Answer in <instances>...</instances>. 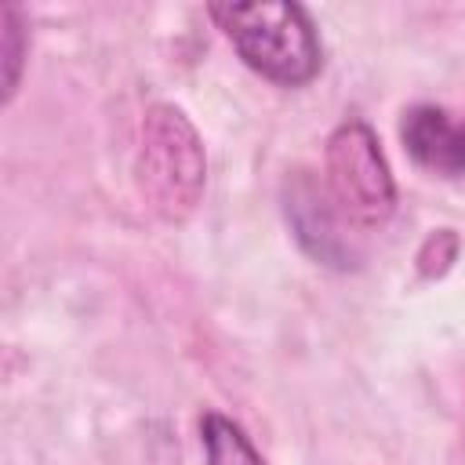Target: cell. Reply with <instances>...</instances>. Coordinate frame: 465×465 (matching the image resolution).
Wrapping results in <instances>:
<instances>
[{"mask_svg":"<svg viewBox=\"0 0 465 465\" xmlns=\"http://www.w3.org/2000/svg\"><path fill=\"white\" fill-rule=\"evenodd\" d=\"M211 18L222 25L243 65L280 87H305L323 69L316 22L294 0L214 4Z\"/></svg>","mask_w":465,"mask_h":465,"instance_id":"1","label":"cell"},{"mask_svg":"<svg viewBox=\"0 0 465 465\" xmlns=\"http://www.w3.org/2000/svg\"><path fill=\"white\" fill-rule=\"evenodd\" d=\"M327 193L352 229H378L396 207V182L374 131L363 120L341 124L327 138Z\"/></svg>","mask_w":465,"mask_h":465,"instance_id":"3","label":"cell"},{"mask_svg":"<svg viewBox=\"0 0 465 465\" xmlns=\"http://www.w3.org/2000/svg\"><path fill=\"white\" fill-rule=\"evenodd\" d=\"M203 145L174 105H153L142 124V156L138 178L142 193L163 218H182L196 207L203 189Z\"/></svg>","mask_w":465,"mask_h":465,"instance_id":"2","label":"cell"},{"mask_svg":"<svg viewBox=\"0 0 465 465\" xmlns=\"http://www.w3.org/2000/svg\"><path fill=\"white\" fill-rule=\"evenodd\" d=\"M200 443H203L207 465H265L251 436L218 411H207L200 418Z\"/></svg>","mask_w":465,"mask_h":465,"instance_id":"6","label":"cell"},{"mask_svg":"<svg viewBox=\"0 0 465 465\" xmlns=\"http://www.w3.org/2000/svg\"><path fill=\"white\" fill-rule=\"evenodd\" d=\"M283 214L294 229V240L302 251L331 269H352L356 247H352V222L338 211L327 185H320L309 171H294L283 182Z\"/></svg>","mask_w":465,"mask_h":465,"instance_id":"4","label":"cell"},{"mask_svg":"<svg viewBox=\"0 0 465 465\" xmlns=\"http://www.w3.org/2000/svg\"><path fill=\"white\" fill-rule=\"evenodd\" d=\"M0 44H4V102L18 91V73H22V54L29 47L25 29H22V11L4 4L0 7Z\"/></svg>","mask_w":465,"mask_h":465,"instance_id":"7","label":"cell"},{"mask_svg":"<svg viewBox=\"0 0 465 465\" xmlns=\"http://www.w3.org/2000/svg\"><path fill=\"white\" fill-rule=\"evenodd\" d=\"M407 156L440 178H465V116L443 105H411L400 120Z\"/></svg>","mask_w":465,"mask_h":465,"instance_id":"5","label":"cell"}]
</instances>
